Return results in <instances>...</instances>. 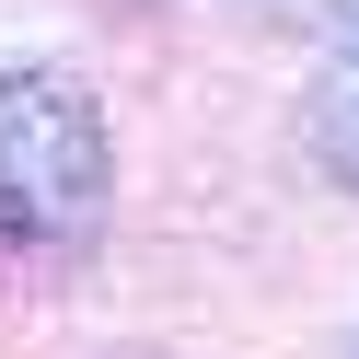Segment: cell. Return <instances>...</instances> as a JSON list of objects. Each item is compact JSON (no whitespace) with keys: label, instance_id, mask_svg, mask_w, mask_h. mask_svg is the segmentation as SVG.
Here are the masks:
<instances>
[{"label":"cell","instance_id":"cell-2","mask_svg":"<svg viewBox=\"0 0 359 359\" xmlns=\"http://www.w3.org/2000/svg\"><path fill=\"white\" fill-rule=\"evenodd\" d=\"M325 35H336V47H325V81H313V116L302 128H313V163L359 197V0L336 12Z\"/></svg>","mask_w":359,"mask_h":359},{"label":"cell","instance_id":"cell-3","mask_svg":"<svg viewBox=\"0 0 359 359\" xmlns=\"http://www.w3.org/2000/svg\"><path fill=\"white\" fill-rule=\"evenodd\" d=\"M255 12H278V24H313V35H325L336 12H348V0H255Z\"/></svg>","mask_w":359,"mask_h":359},{"label":"cell","instance_id":"cell-1","mask_svg":"<svg viewBox=\"0 0 359 359\" xmlns=\"http://www.w3.org/2000/svg\"><path fill=\"white\" fill-rule=\"evenodd\" d=\"M116 197V128L93 81L24 58L0 70V243H81Z\"/></svg>","mask_w":359,"mask_h":359}]
</instances>
